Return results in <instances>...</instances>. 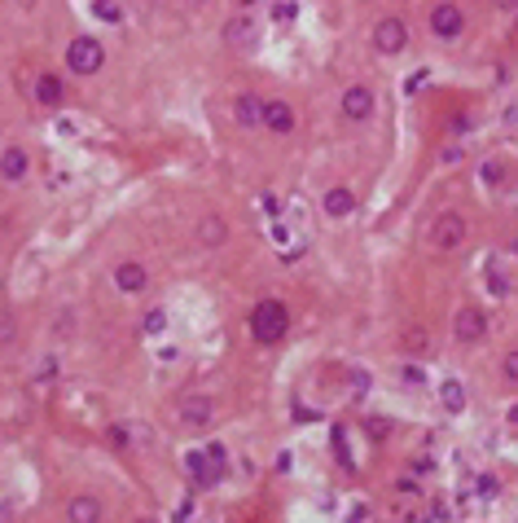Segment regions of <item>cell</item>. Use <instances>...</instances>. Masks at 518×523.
I'll return each instance as SVG.
<instances>
[{"instance_id": "13", "label": "cell", "mask_w": 518, "mask_h": 523, "mask_svg": "<svg viewBox=\"0 0 518 523\" xmlns=\"http://www.w3.org/2000/svg\"><path fill=\"white\" fill-rule=\"evenodd\" d=\"M352 211H356V193L347 189V185L325 189V216H329V220H347Z\"/></svg>"}, {"instance_id": "19", "label": "cell", "mask_w": 518, "mask_h": 523, "mask_svg": "<svg viewBox=\"0 0 518 523\" xmlns=\"http://www.w3.org/2000/svg\"><path fill=\"white\" fill-rule=\"evenodd\" d=\"M439 405L448 414H461L465 409V387H461V379H444L439 383Z\"/></svg>"}, {"instance_id": "30", "label": "cell", "mask_w": 518, "mask_h": 523, "mask_svg": "<svg viewBox=\"0 0 518 523\" xmlns=\"http://www.w3.org/2000/svg\"><path fill=\"white\" fill-rule=\"evenodd\" d=\"M479 493H483V497H492V493H496V480H492V475H483V480H479Z\"/></svg>"}, {"instance_id": "4", "label": "cell", "mask_w": 518, "mask_h": 523, "mask_svg": "<svg viewBox=\"0 0 518 523\" xmlns=\"http://www.w3.org/2000/svg\"><path fill=\"white\" fill-rule=\"evenodd\" d=\"M409 44V27L400 22V18H378L374 27V48L378 53H400V48Z\"/></svg>"}, {"instance_id": "16", "label": "cell", "mask_w": 518, "mask_h": 523, "mask_svg": "<svg viewBox=\"0 0 518 523\" xmlns=\"http://www.w3.org/2000/svg\"><path fill=\"white\" fill-rule=\"evenodd\" d=\"M66 519L71 523H102V501L79 493V497H71V505H66Z\"/></svg>"}, {"instance_id": "10", "label": "cell", "mask_w": 518, "mask_h": 523, "mask_svg": "<svg viewBox=\"0 0 518 523\" xmlns=\"http://www.w3.org/2000/svg\"><path fill=\"white\" fill-rule=\"evenodd\" d=\"M479 273H483V286H488L492 299H510V277H505V269H500V255H483Z\"/></svg>"}, {"instance_id": "2", "label": "cell", "mask_w": 518, "mask_h": 523, "mask_svg": "<svg viewBox=\"0 0 518 523\" xmlns=\"http://www.w3.org/2000/svg\"><path fill=\"white\" fill-rule=\"evenodd\" d=\"M102 62H106V48L93 36H79V40H71V48H66V67H71L75 75H97Z\"/></svg>"}, {"instance_id": "17", "label": "cell", "mask_w": 518, "mask_h": 523, "mask_svg": "<svg viewBox=\"0 0 518 523\" xmlns=\"http://www.w3.org/2000/svg\"><path fill=\"white\" fill-rule=\"evenodd\" d=\"M264 123L273 133H294V110L286 102H264Z\"/></svg>"}, {"instance_id": "34", "label": "cell", "mask_w": 518, "mask_h": 523, "mask_svg": "<svg viewBox=\"0 0 518 523\" xmlns=\"http://www.w3.org/2000/svg\"><path fill=\"white\" fill-rule=\"evenodd\" d=\"M9 519V510H5V501H0V523H5Z\"/></svg>"}, {"instance_id": "18", "label": "cell", "mask_w": 518, "mask_h": 523, "mask_svg": "<svg viewBox=\"0 0 518 523\" xmlns=\"http://www.w3.org/2000/svg\"><path fill=\"white\" fill-rule=\"evenodd\" d=\"M224 238H229V224L220 216H203V220H198V242H203V247H220Z\"/></svg>"}, {"instance_id": "28", "label": "cell", "mask_w": 518, "mask_h": 523, "mask_svg": "<svg viewBox=\"0 0 518 523\" xmlns=\"http://www.w3.org/2000/svg\"><path fill=\"white\" fill-rule=\"evenodd\" d=\"M404 343H409V348H417V352H426V334H422V330H413V334H404Z\"/></svg>"}, {"instance_id": "25", "label": "cell", "mask_w": 518, "mask_h": 523, "mask_svg": "<svg viewBox=\"0 0 518 523\" xmlns=\"http://www.w3.org/2000/svg\"><path fill=\"white\" fill-rule=\"evenodd\" d=\"M268 13H273V18H277V22H290V18H294V13H299V5H290V0H286V5H273Z\"/></svg>"}, {"instance_id": "3", "label": "cell", "mask_w": 518, "mask_h": 523, "mask_svg": "<svg viewBox=\"0 0 518 523\" xmlns=\"http://www.w3.org/2000/svg\"><path fill=\"white\" fill-rule=\"evenodd\" d=\"M465 242V216L461 211H439L435 224H430V247L435 251H457Z\"/></svg>"}, {"instance_id": "7", "label": "cell", "mask_w": 518, "mask_h": 523, "mask_svg": "<svg viewBox=\"0 0 518 523\" xmlns=\"http://www.w3.org/2000/svg\"><path fill=\"white\" fill-rule=\"evenodd\" d=\"M453 334L461 343H479L483 334H488V313H483V308H461L457 321H453Z\"/></svg>"}, {"instance_id": "12", "label": "cell", "mask_w": 518, "mask_h": 523, "mask_svg": "<svg viewBox=\"0 0 518 523\" xmlns=\"http://www.w3.org/2000/svg\"><path fill=\"white\" fill-rule=\"evenodd\" d=\"M185 470H189V480H193L198 488H211L215 480H220V466H215L207 453H198V449L185 453Z\"/></svg>"}, {"instance_id": "8", "label": "cell", "mask_w": 518, "mask_h": 523, "mask_svg": "<svg viewBox=\"0 0 518 523\" xmlns=\"http://www.w3.org/2000/svg\"><path fill=\"white\" fill-rule=\"evenodd\" d=\"M369 114H374V93L369 88H364V84L343 88V119L360 123V119H369Z\"/></svg>"}, {"instance_id": "5", "label": "cell", "mask_w": 518, "mask_h": 523, "mask_svg": "<svg viewBox=\"0 0 518 523\" xmlns=\"http://www.w3.org/2000/svg\"><path fill=\"white\" fill-rule=\"evenodd\" d=\"M224 40H229L233 48H255V44H259L255 18H250V13H233V18L224 22Z\"/></svg>"}, {"instance_id": "23", "label": "cell", "mask_w": 518, "mask_h": 523, "mask_svg": "<svg viewBox=\"0 0 518 523\" xmlns=\"http://www.w3.org/2000/svg\"><path fill=\"white\" fill-rule=\"evenodd\" d=\"M163 330H167V313H163V308H154V313L145 317V334H149V339H158Z\"/></svg>"}, {"instance_id": "33", "label": "cell", "mask_w": 518, "mask_h": 523, "mask_svg": "<svg viewBox=\"0 0 518 523\" xmlns=\"http://www.w3.org/2000/svg\"><path fill=\"white\" fill-rule=\"evenodd\" d=\"M505 123H510V128L518 123V102H510V106H505Z\"/></svg>"}, {"instance_id": "15", "label": "cell", "mask_w": 518, "mask_h": 523, "mask_svg": "<svg viewBox=\"0 0 518 523\" xmlns=\"http://www.w3.org/2000/svg\"><path fill=\"white\" fill-rule=\"evenodd\" d=\"M27 172H31V154L22 145H9V150L0 154V176H5V181H22Z\"/></svg>"}, {"instance_id": "14", "label": "cell", "mask_w": 518, "mask_h": 523, "mask_svg": "<svg viewBox=\"0 0 518 523\" xmlns=\"http://www.w3.org/2000/svg\"><path fill=\"white\" fill-rule=\"evenodd\" d=\"M233 119H238V128H259L264 123V102L255 93H242L238 102H233Z\"/></svg>"}, {"instance_id": "32", "label": "cell", "mask_w": 518, "mask_h": 523, "mask_svg": "<svg viewBox=\"0 0 518 523\" xmlns=\"http://www.w3.org/2000/svg\"><path fill=\"white\" fill-rule=\"evenodd\" d=\"M505 427L518 431V405H510V409H505Z\"/></svg>"}, {"instance_id": "35", "label": "cell", "mask_w": 518, "mask_h": 523, "mask_svg": "<svg viewBox=\"0 0 518 523\" xmlns=\"http://www.w3.org/2000/svg\"><path fill=\"white\" fill-rule=\"evenodd\" d=\"M132 523H154V519H132Z\"/></svg>"}, {"instance_id": "1", "label": "cell", "mask_w": 518, "mask_h": 523, "mask_svg": "<svg viewBox=\"0 0 518 523\" xmlns=\"http://www.w3.org/2000/svg\"><path fill=\"white\" fill-rule=\"evenodd\" d=\"M250 330H255L259 343H277L281 334L290 330V313H286V304H277V299H259V304H255V313H250Z\"/></svg>"}, {"instance_id": "22", "label": "cell", "mask_w": 518, "mask_h": 523, "mask_svg": "<svg viewBox=\"0 0 518 523\" xmlns=\"http://www.w3.org/2000/svg\"><path fill=\"white\" fill-rule=\"evenodd\" d=\"M500 176H505L500 163H479V185H500Z\"/></svg>"}, {"instance_id": "9", "label": "cell", "mask_w": 518, "mask_h": 523, "mask_svg": "<svg viewBox=\"0 0 518 523\" xmlns=\"http://www.w3.org/2000/svg\"><path fill=\"white\" fill-rule=\"evenodd\" d=\"M211 414H215V409H211L207 396H185V400H180V414H176V418H180V427L203 431L207 422H211Z\"/></svg>"}, {"instance_id": "24", "label": "cell", "mask_w": 518, "mask_h": 523, "mask_svg": "<svg viewBox=\"0 0 518 523\" xmlns=\"http://www.w3.org/2000/svg\"><path fill=\"white\" fill-rule=\"evenodd\" d=\"M13 334H18V321H13L9 313H0V348H5V343H13Z\"/></svg>"}, {"instance_id": "11", "label": "cell", "mask_w": 518, "mask_h": 523, "mask_svg": "<svg viewBox=\"0 0 518 523\" xmlns=\"http://www.w3.org/2000/svg\"><path fill=\"white\" fill-rule=\"evenodd\" d=\"M145 282H149V273H145V264H137V259H123V264L114 269V286H119L123 295H141Z\"/></svg>"}, {"instance_id": "26", "label": "cell", "mask_w": 518, "mask_h": 523, "mask_svg": "<svg viewBox=\"0 0 518 523\" xmlns=\"http://www.w3.org/2000/svg\"><path fill=\"white\" fill-rule=\"evenodd\" d=\"M404 383H413V387L426 383V369H422V365H404Z\"/></svg>"}, {"instance_id": "20", "label": "cell", "mask_w": 518, "mask_h": 523, "mask_svg": "<svg viewBox=\"0 0 518 523\" xmlns=\"http://www.w3.org/2000/svg\"><path fill=\"white\" fill-rule=\"evenodd\" d=\"M36 97H40L44 106H57L62 102V79L57 75H40L36 79Z\"/></svg>"}, {"instance_id": "6", "label": "cell", "mask_w": 518, "mask_h": 523, "mask_svg": "<svg viewBox=\"0 0 518 523\" xmlns=\"http://www.w3.org/2000/svg\"><path fill=\"white\" fill-rule=\"evenodd\" d=\"M430 27H435V36H439V40H457V36H461V27H465L461 5H435V9H430Z\"/></svg>"}, {"instance_id": "29", "label": "cell", "mask_w": 518, "mask_h": 523, "mask_svg": "<svg viewBox=\"0 0 518 523\" xmlns=\"http://www.w3.org/2000/svg\"><path fill=\"white\" fill-rule=\"evenodd\" d=\"M207 457H211V462L224 470V444H207Z\"/></svg>"}, {"instance_id": "21", "label": "cell", "mask_w": 518, "mask_h": 523, "mask_svg": "<svg viewBox=\"0 0 518 523\" xmlns=\"http://www.w3.org/2000/svg\"><path fill=\"white\" fill-rule=\"evenodd\" d=\"M93 13H97L102 22H119V18H123V5H119V0H97Z\"/></svg>"}, {"instance_id": "31", "label": "cell", "mask_w": 518, "mask_h": 523, "mask_svg": "<svg viewBox=\"0 0 518 523\" xmlns=\"http://www.w3.org/2000/svg\"><path fill=\"white\" fill-rule=\"evenodd\" d=\"M439 158H444V163H461V145H448V150H444Z\"/></svg>"}, {"instance_id": "27", "label": "cell", "mask_w": 518, "mask_h": 523, "mask_svg": "<svg viewBox=\"0 0 518 523\" xmlns=\"http://www.w3.org/2000/svg\"><path fill=\"white\" fill-rule=\"evenodd\" d=\"M505 379H510V383H518V352H510V356H505Z\"/></svg>"}]
</instances>
